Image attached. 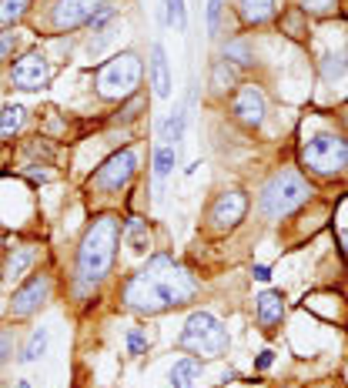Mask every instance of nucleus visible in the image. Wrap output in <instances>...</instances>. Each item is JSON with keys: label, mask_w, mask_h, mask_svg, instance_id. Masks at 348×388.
<instances>
[{"label": "nucleus", "mask_w": 348, "mask_h": 388, "mask_svg": "<svg viewBox=\"0 0 348 388\" xmlns=\"http://www.w3.org/2000/svg\"><path fill=\"white\" fill-rule=\"evenodd\" d=\"M235 84V74H231V67L225 61H218L215 64V74H211V88L215 90H228Z\"/></svg>", "instance_id": "nucleus-26"}, {"label": "nucleus", "mask_w": 348, "mask_h": 388, "mask_svg": "<svg viewBox=\"0 0 348 388\" xmlns=\"http://www.w3.org/2000/svg\"><path fill=\"white\" fill-rule=\"evenodd\" d=\"M181 134H185V108H174V114L168 117V124H164V131H161V141L164 145H171V147H178Z\"/></svg>", "instance_id": "nucleus-20"}, {"label": "nucleus", "mask_w": 348, "mask_h": 388, "mask_svg": "<svg viewBox=\"0 0 348 388\" xmlns=\"http://www.w3.org/2000/svg\"><path fill=\"white\" fill-rule=\"evenodd\" d=\"M235 117H238L245 127H258L265 121V94H261L255 84H245V88L235 94Z\"/></svg>", "instance_id": "nucleus-12"}, {"label": "nucleus", "mask_w": 348, "mask_h": 388, "mask_svg": "<svg viewBox=\"0 0 348 388\" xmlns=\"http://www.w3.org/2000/svg\"><path fill=\"white\" fill-rule=\"evenodd\" d=\"M108 0H54L51 4V31L67 33L77 31L81 23H91L94 14L104 7Z\"/></svg>", "instance_id": "nucleus-9"}, {"label": "nucleus", "mask_w": 348, "mask_h": 388, "mask_svg": "<svg viewBox=\"0 0 348 388\" xmlns=\"http://www.w3.org/2000/svg\"><path fill=\"white\" fill-rule=\"evenodd\" d=\"M345 57L342 54H335V57H325V64H322V74H325L328 80H335V78H342L345 74Z\"/></svg>", "instance_id": "nucleus-29"}, {"label": "nucleus", "mask_w": 348, "mask_h": 388, "mask_svg": "<svg viewBox=\"0 0 348 388\" xmlns=\"http://www.w3.org/2000/svg\"><path fill=\"white\" fill-rule=\"evenodd\" d=\"M258 322L265 325V328H275V325L285 318V301L278 291H265V295H258Z\"/></svg>", "instance_id": "nucleus-15"}, {"label": "nucleus", "mask_w": 348, "mask_h": 388, "mask_svg": "<svg viewBox=\"0 0 348 388\" xmlns=\"http://www.w3.org/2000/svg\"><path fill=\"white\" fill-rule=\"evenodd\" d=\"M272 362H275V352H261L258 368H272Z\"/></svg>", "instance_id": "nucleus-34"}, {"label": "nucleus", "mask_w": 348, "mask_h": 388, "mask_svg": "<svg viewBox=\"0 0 348 388\" xmlns=\"http://www.w3.org/2000/svg\"><path fill=\"white\" fill-rule=\"evenodd\" d=\"M245 211H248V198L241 191H225V194L215 198V204L208 211V221H211L215 231H228L245 218Z\"/></svg>", "instance_id": "nucleus-11"}, {"label": "nucleus", "mask_w": 348, "mask_h": 388, "mask_svg": "<svg viewBox=\"0 0 348 388\" xmlns=\"http://www.w3.org/2000/svg\"><path fill=\"white\" fill-rule=\"evenodd\" d=\"M21 124H24V108L14 104V108H4V111H0V134H14Z\"/></svg>", "instance_id": "nucleus-25"}, {"label": "nucleus", "mask_w": 348, "mask_h": 388, "mask_svg": "<svg viewBox=\"0 0 348 388\" xmlns=\"http://www.w3.org/2000/svg\"><path fill=\"white\" fill-rule=\"evenodd\" d=\"M225 61H235V64H251L255 57H251V47H248V41H228L225 44Z\"/></svg>", "instance_id": "nucleus-24"}, {"label": "nucleus", "mask_w": 348, "mask_h": 388, "mask_svg": "<svg viewBox=\"0 0 348 388\" xmlns=\"http://www.w3.org/2000/svg\"><path fill=\"white\" fill-rule=\"evenodd\" d=\"M255 278H258V281H268V278H272V268H265V265H255Z\"/></svg>", "instance_id": "nucleus-33"}, {"label": "nucleus", "mask_w": 348, "mask_h": 388, "mask_svg": "<svg viewBox=\"0 0 348 388\" xmlns=\"http://www.w3.org/2000/svg\"><path fill=\"white\" fill-rule=\"evenodd\" d=\"M134 171H138V154H134L130 147H124V151H118V154H111L108 161L91 174L87 188L91 191H121L130 178H134Z\"/></svg>", "instance_id": "nucleus-7"}, {"label": "nucleus", "mask_w": 348, "mask_h": 388, "mask_svg": "<svg viewBox=\"0 0 348 388\" xmlns=\"http://www.w3.org/2000/svg\"><path fill=\"white\" fill-rule=\"evenodd\" d=\"M238 14L245 23H265L272 21L275 0H238Z\"/></svg>", "instance_id": "nucleus-16"}, {"label": "nucleus", "mask_w": 348, "mask_h": 388, "mask_svg": "<svg viewBox=\"0 0 348 388\" xmlns=\"http://www.w3.org/2000/svg\"><path fill=\"white\" fill-rule=\"evenodd\" d=\"M37 255H41V248H37V244H17V248H14L11 255H7V261H4L0 281H7V285H14V281H21V278L34 268Z\"/></svg>", "instance_id": "nucleus-13"}, {"label": "nucleus", "mask_w": 348, "mask_h": 388, "mask_svg": "<svg viewBox=\"0 0 348 388\" xmlns=\"http://www.w3.org/2000/svg\"><path fill=\"white\" fill-rule=\"evenodd\" d=\"M54 78L51 70V61L41 54V51H27L24 57H17L11 67V84L17 90H44Z\"/></svg>", "instance_id": "nucleus-8"}, {"label": "nucleus", "mask_w": 348, "mask_h": 388, "mask_svg": "<svg viewBox=\"0 0 348 388\" xmlns=\"http://www.w3.org/2000/svg\"><path fill=\"white\" fill-rule=\"evenodd\" d=\"M208 31L211 37L221 31V0H208Z\"/></svg>", "instance_id": "nucleus-30"}, {"label": "nucleus", "mask_w": 348, "mask_h": 388, "mask_svg": "<svg viewBox=\"0 0 348 388\" xmlns=\"http://www.w3.org/2000/svg\"><path fill=\"white\" fill-rule=\"evenodd\" d=\"M144 345H148V338H144L141 328H134V332H128V352L130 355H141Z\"/></svg>", "instance_id": "nucleus-31"}, {"label": "nucleus", "mask_w": 348, "mask_h": 388, "mask_svg": "<svg viewBox=\"0 0 348 388\" xmlns=\"http://www.w3.org/2000/svg\"><path fill=\"white\" fill-rule=\"evenodd\" d=\"M31 7V0H0V27H14Z\"/></svg>", "instance_id": "nucleus-21"}, {"label": "nucleus", "mask_w": 348, "mask_h": 388, "mask_svg": "<svg viewBox=\"0 0 348 388\" xmlns=\"http://www.w3.org/2000/svg\"><path fill=\"white\" fill-rule=\"evenodd\" d=\"M198 378H201V362H198V358H181V362L171 368L174 388H195Z\"/></svg>", "instance_id": "nucleus-17"}, {"label": "nucleus", "mask_w": 348, "mask_h": 388, "mask_svg": "<svg viewBox=\"0 0 348 388\" xmlns=\"http://www.w3.org/2000/svg\"><path fill=\"white\" fill-rule=\"evenodd\" d=\"M302 164L322 178H335L348 167V141L342 134H315L302 145Z\"/></svg>", "instance_id": "nucleus-4"}, {"label": "nucleus", "mask_w": 348, "mask_h": 388, "mask_svg": "<svg viewBox=\"0 0 348 388\" xmlns=\"http://www.w3.org/2000/svg\"><path fill=\"white\" fill-rule=\"evenodd\" d=\"M44 352H47V328H34V335L27 338V345H24V352H21V365L37 362Z\"/></svg>", "instance_id": "nucleus-18"}, {"label": "nucleus", "mask_w": 348, "mask_h": 388, "mask_svg": "<svg viewBox=\"0 0 348 388\" xmlns=\"http://www.w3.org/2000/svg\"><path fill=\"white\" fill-rule=\"evenodd\" d=\"M51 298V278L47 275H31L21 288L14 291L11 298V318L21 322V318H31L34 311L44 308V301Z\"/></svg>", "instance_id": "nucleus-10"}, {"label": "nucleus", "mask_w": 348, "mask_h": 388, "mask_svg": "<svg viewBox=\"0 0 348 388\" xmlns=\"http://www.w3.org/2000/svg\"><path fill=\"white\" fill-rule=\"evenodd\" d=\"M118 241H121V218L114 214H101L87 224L84 238L77 244V258H74V285L77 291H87L101 285L108 278L114 255H118Z\"/></svg>", "instance_id": "nucleus-2"}, {"label": "nucleus", "mask_w": 348, "mask_h": 388, "mask_svg": "<svg viewBox=\"0 0 348 388\" xmlns=\"http://www.w3.org/2000/svg\"><path fill=\"white\" fill-rule=\"evenodd\" d=\"M312 198V188L308 181L298 174V171H278L265 188H261V198H258V208L265 218H288L295 208H302L304 201Z\"/></svg>", "instance_id": "nucleus-3"}, {"label": "nucleus", "mask_w": 348, "mask_h": 388, "mask_svg": "<svg viewBox=\"0 0 348 388\" xmlns=\"http://www.w3.org/2000/svg\"><path fill=\"white\" fill-rule=\"evenodd\" d=\"M141 57L130 54V51H124V54L111 57L108 64L98 70V94L104 100H124L130 98L134 90H138V84H141Z\"/></svg>", "instance_id": "nucleus-5"}, {"label": "nucleus", "mask_w": 348, "mask_h": 388, "mask_svg": "<svg viewBox=\"0 0 348 388\" xmlns=\"http://www.w3.org/2000/svg\"><path fill=\"white\" fill-rule=\"evenodd\" d=\"M151 88L158 98H171V70H168V57H164L161 44L151 47Z\"/></svg>", "instance_id": "nucleus-14"}, {"label": "nucleus", "mask_w": 348, "mask_h": 388, "mask_svg": "<svg viewBox=\"0 0 348 388\" xmlns=\"http://www.w3.org/2000/svg\"><path fill=\"white\" fill-rule=\"evenodd\" d=\"M17 44H21V33L17 31H0V64L11 61L14 51H17Z\"/></svg>", "instance_id": "nucleus-27"}, {"label": "nucleus", "mask_w": 348, "mask_h": 388, "mask_svg": "<svg viewBox=\"0 0 348 388\" xmlns=\"http://www.w3.org/2000/svg\"><path fill=\"white\" fill-rule=\"evenodd\" d=\"M195 291V278L185 268H178L168 255H154L148 268L124 285V301L141 315H158L164 308H178V305L191 301Z\"/></svg>", "instance_id": "nucleus-1"}, {"label": "nucleus", "mask_w": 348, "mask_h": 388, "mask_svg": "<svg viewBox=\"0 0 348 388\" xmlns=\"http://www.w3.org/2000/svg\"><path fill=\"white\" fill-rule=\"evenodd\" d=\"M332 7H335V0H302L304 14H328Z\"/></svg>", "instance_id": "nucleus-32"}, {"label": "nucleus", "mask_w": 348, "mask_h": 388, "mask_svg": "<svg viewBox=\"0 0 348 388\" xmlns=\"http://www.w3.org/2000/svg\"><path fill=\"white\" fill-rule=\"evenodd\" d=\"M342 248H345V255H348V231L342 234Z\"/></svg>", "instance_id": "nucleus-35"}, {"label": "nucleus", "mask_w": 348, "mask_h": 388, "mask_svg": "<svg viewBox=\"0 0 348 388\" xmlns=\"http://www.w3.org/2000/svg\"><path fill=\"white\" fill-rule=\"evenodd\" d=\"M14 348H17V332L14 328H0V365L14 358Z\"/></svg>", "instance_id": "nucleus-28"}, {"label": "nucleus", "mask_w": 348, "mask_h": 388, "mask_svg": "<svg viewBox=\"0 0 348 388\" xmlns=\"http://www.w3.org/2000/svg\"><path fill=\"white\" fill-rule=\"evenodd\" d=\"M17 388H34V385H27V382H21V385H17Z\"/></svg>", "instance_id": "nucleus-36"}, {"label": "nucleus", "mask_w": 348, "mask_h": 388, "mask_svg": "<svg viewBox=\"0 0 348 388\" xmlns=\"http://www.w3.org/2000/svg\"><path fill=\"white\" fill-rule=\"evenodd\" d=\"M128 244L134 255H144L148 248H151V234H148V228H144L141 221H130L128 224Z\"/></svg>", "instance_id": "nucleus-22"}, {"label": "nucleus", "mask_w": 348, "mask_h": 388, "mask_svg": "<svg viewBox=\"0 0 348 388\" xmlns=\"http://www.w3.org/2000/svg\"><path fill=\"white\" fill-rule=\"evenodd\" d=\"M178 345H181V348H191L198 355H221V352L228 348V328L218 322L215 315L195 311V315L188 318Z\"/></svg>", "instance_id": "nucleus-6"}, {"label": "nucleus", "mask_w": 348, "mask_h": 388, "mask_svg": "<svg viewBox=\"0 0 348 388\" xmlns=\"http://www.w3.org/2000/svg\"><path fill=\"white\" fill-rule=\"evenodd\" d=\"M174 161H178V147L171 145H161L158 151H154V178L164 181L168 174L174 171Z\"/></svg>", "instance_id": "nucleus-19"}, {"label": "nucleus", "mask_w": 348, "mask_h": 388, "mask_svg": "<svg viewBox=\"0 0 348 388\" xmlns=\"http://www.w3.org/2000/svg\"><path fill=\"white\" fill-rule=\"evenodd\" d=\"M302 21H304V11H302V7H292V11L285 14V17H282V27L288 31V37L302 41L304 33H308V31H304V23H302Z\"/></svg>", "instance_id": "nucleus-23"}]
</instances>
